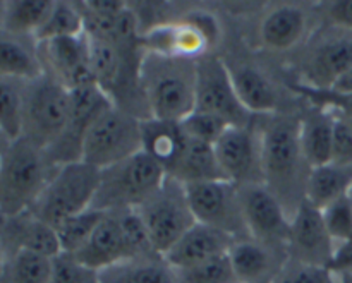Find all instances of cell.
Masks as SVG:
<instances>
[{
    "instance_id": "16",
    "label": "cell",
    "mask_w": 352,
    "mask_h": 283,
    "mask_svg": "<svg viewBox=\"0 0 352 283\" xmlns=\"http://www.w3.org/2000/svg\"><path fill=\"white\" fill-rule=\"evenodd\" d=\"M41 47V62L45 72L57 78L69 89L96 84L95 76L89 62L88 36H65L43 41Z\"/></svg>"
},
{
    "instance_id": "39",
    "label": "cell",
    "mask_w": 352,
    "mask_h": 283,
    "mask_svg": "<svg viewBox=\"0 0 352 283\" xmlns=\"http://www.w3.org/2000/svg\"><path fill=\"white\" fill-rule=\"evenodd\" d=\"M325 17L332 27L352 31V0H336L327 3Z\"/></svg>"
},
{
    "instance_id": "21",
    "label": "cell",
    "mask_w": 352,
    "mask_h": 283,
    "mask_svg": "<svg viewBox=\"0 0 352 283\" xmlns=\"http://www.w3.org/2000/svg\"><path fill=\"white\" fill-rule=\"evenodd\" d=\"M143 133V151L150 155L158 165L170 175L188 144V134L181 122L170 120L144 119L141 120Z\"/></svg>"
},
{
    "instance_id": "24",
    "label": "cell",
    "mask_w": 352,
    "mask_h": 283,
    "mask_svg": "<svg viewBox=\"0 0 352 283\" xmlns=\"http://www.w3.org/2000/svg\"><path fill=\"white\" fill-rule=\"evenodd\" d=\"M352 188V165L330 161L311 168L306 182L305 199L315 208L323 210L330 203L349 194Z\"/></svg>"
},
{
    "instance_id": "38",
    "label": "cell",
    "mask_w": 352,
    "mask_h": 283,
    "mask_svg": "<svg viewBox=\"0 0 352 283\" xmlns=\"http://www.w3.org/2000/svg\"><path fill=\"white\" fill-rule=\"evenodd\" d=\"M332 161L352 165V131L346 120L339 115H336V127H333Z\"/></svg>"
},
{
    "instance_id": "25",
    "label": "cell",
    "mask_w": 352,
    "mask_h": 283,
    "mask_svg": "<svg viewBox=\"0 0 352 283\" xmlns=\"http://www.w3.org/2000/svg\"><path fill=\"white\" fill-rule=\"evenodd\" d=\"M230 78H232L237 98L248 112L253 115H261V113L270 115L277 110V91L258 69L239 65V67L230 69Z\"/></svg>"
},
{
    "instance_id": "35",
    "label": "cell",
    "mask_w": 352,
    "mask_h": 283,
    "mask_svg": "<svg viewBox=\"0 0 352 283\" xmlns=\"http://www.w3.org/2000/svg\"><path fill=\"white\" fill-rule=\"evenodd\" d=\"M181 126L189 137L201 141V143L212 144V146L226 134L227 129L232 127L222 117L212 115V113L206 112H198V110H195L188 119L182 120Z\"/></svg>"
},
{
    "instance_id": "14",
    "label": "cell",
    "mask_w": 352,
    "mask_h": 283,
    "mask_svg": "<svg viewBox=\"0 0 352 283\" xmlns=\"http://www.w3.org/2000/svg\"><path fill=\"white\" fill-rule=\"evenodd\" d=\"M333 251L336 242L327 230L322 210L315 208L305 199L291 218V236L287 244L289 260L329 268Z\"/></svg>"
},
{
    "instance_id": "23",
    "label": "cell",
    "mask_w": 352,
    "mask_h": 283,
    "mask_svg": "<svg viewBox=\"0 0 352 283\" xmlns=\"http://www.w3.org/2000/svg\"><path fill=\"white\" fill-rule=\"evenodd\" d=\"M306 14L296 5H280L265 17L260 30L261 43L274 52H287L301 41L306 31Z\"/></svg>"
},
{
    "instance_id": "10",
    "label": "cell",
    "mask_w": 352,
    "mask_h": 283,
    "mask_svg": "<svg viewBox=\"0 0 352 283\" xmlns=\"http://www.w3.org/2000/svg\"><path fill=\"white\" fill-rule=\"evenodd\" d=\"M196 110L222 117L232 127L253 126L254 120L237 98L230 69L210 54L196 58Z\"/></svg>"
},
{
    "instance_id": "43",
    "label": "cell",
    "mask_w": 352,
    "mask_h": 283,
    "mask_svg": "<svg viewBox=\"0 0 352 283\" xmlns=\"http://www.w3.org/2000/svg\"><path fill=\"white\" fill-rule=\"evenodd\" d=\"M339 283H352V273L351 275H344V277H337Z\"/></svg>"
},
{
    "instance_id": "40",
    "label": "cell",
    "mask_w": 352,
    "mask_h": 283,
    "mask_svg": "<svg viewBox=\"0 0 352 283\" xmlns=\"http://www.w3.org/2000/svg\"><path fill=\"white\" fill-rule=\"evenodd\" d=\"M329 270L336 277H344V275L352 273V239L342 244H337L332 261L329 264Z\"/></svg>"
},
{
    "instance_id": "17",
    "label": "cell",
    "mask_w": 352,
    "mask_h": 283,
    "mask_svg": "<svg viewBox=\"0 0 352 283\" xmlns=\"http://www.w3.org/2000/svg\"><path fill=\"white\" fill-rule=\"evenodd\" d=\"M71 258H74L79 267L95 275L136 260L116 212L103 215L88 242Z\"/></svg>"
},
{
    "instance_id": "3",
    "label": "cell",
    "mask_w": 352,
    "mask_h": 283,
    "mask_svg": "<svg viewBox=\"0 0 352 283\" xmlns=\"http://www.w3.org/2000/svg\"><path fill=\"white\" fill-rule=\"evenodd\" d=\"M54 170L47 151L26 137L6 143L0 168V210L3 218L30 212Z\"/></svg>"
},
{
    "instance_id": "37",
    "label": "cell",
    "mask_w": 352,
    "mask_h": 283,
    "mask_svg": "<svg viewBox=\"0 0 352 283\" xmlns=\"http://www.w3.org/2000/svg\"><path fill=\"white\" fill-rule=\"evenodd\" d=\"M272 283H339V280L329 268L287 260Z\"/></svg>"
},
{
    "instance_id": "33",
    "label": "cell",
    "mask_w": 352,
    "mask_h": 283,
    "mask_svg": "<svg viewBox=\"0 0 352 283\" xmlns=\"http://www.w3.org/2000/svg\"><path fill=\"white\" fill-rule=\"evenodd\" d=\"M81 34H85V19L79 7L74 3L57 2L47 23L34 34V40L43 43L55 38L81 36Z\"/></svg>"
},
{
    "instance_id": "13",
    "label": "cell",
    "mask_w": 352,
    "mask_h": 283,
    "mask_svg": "<svg viewBox=\"0 0 352 283\" xmlns=\"http://www.w3.org/2000/svg\"><path fill=\"white\" fill-rule=\"evenodd\" d=\"M227 181L236 185L263 184L261 134L253 126L230 127L213 144Z\"/></svg>"
},
{
    "instance_id": "6",
    "label": "cell",
    "mask_w": 352,
    "mask_h": 283,
    "mask_svg": "<svg viewBox=\"0 0 352 283\" xmlns=\"http://www.w3.org/2000/svg\"><path fill=\"white\" fill-rule=\"evenodd\" d=\"M23 137L48 151L64 134L71 117V89L45 72L41 78L23 84Z\"/></svg>"
},
{
    "instance_id": "12",
    "label": "cell",
    "mask_w": 352,
    "mask_h": 283,
    "mask_svg": "<svg viewBox=\"0 0 352 283\" xmlns=\"http://www.w3.org/2000/svg\"><path fill=\"white\" fill-rule=\"evenodd\" d=\"M239 196L251 239L275 249L287 251L291 216L282 203L265 184L241 185Z\"/></svg>"
},
{
    "instance_id": "41",
    "label": "cell",
    "mask_w": 352,
    "mask_h": 283,
    "mask_svg": "<svg viewBox=\"0 0 352 283\" xmlns=\"http://www.w3.org/2000/svg\"><path fill=\"white\" fill-rule=\"evenodd\" d=\"M79 5L89 12L102 14V16H119L127 9L126 2H119V0H89V2L79 3Z\"/></svg>"
},
{
    "instance_id": "45",
    "label": "cell",
    "mask_w": 352,
    "mask_h": 283,
    "mask_svg": "<svg viewBox=\"0 0 352 283\" xmlns=\"http://www.w3.org/2000/svg\"><path fill=\"white\" fill-rule=\"evenodd\" d=\"M347 196H349V201H351V206H352V188H351V191H349V194H347Z\"/></svg>"
},
{
    "instance_id": "7",
    "label": "cell",
    "mask_w": 352,
    "mask_h": 283,
    "mask_svg": "<svg viewBox=\"0 0 352 283\" xmlns=\"http://www.w3.org/2000/svg\"><path fill=\"white\" fill-rule=\"evenodd\" d=\"M140 151H143L141 119L112 105L89 127L82 143V161L103 170Z\"/></svg>"
},
{
    "instance_id": "44",
    "label": "cell",
    "mask_w": 352,
    "mask_h": 283,
    "mask_svg": "<svg viewBox=\"0 0 352 283\" xmlns=\"http://www.w3.org/2000/svg\"><path fill=\"white\" fill-rule=\"evenodd\" d=\"M339 117H342V115H339ZM342 119L346 120L347 126H349V127H351V131H352V117H342Z\"/></svg>"
},
{
    "instance_id": "9",
    "label": "cell",
    "mask_w": 352,
    "mask_h": 283,
    "mask_svg": "<svg viewBox=\"0 0 352 283\" xmlns=\"http://www.w3.org/2000/svg\"><path fill=\"white\" fill-rule=\"evenodd\" d=\"M184 185L196 222L229 234L236 240L250 237L239 185L230 181L192 182Z\"/></svg>"
},
{
    "instance_id": "32",
    "label": "cell",
    "mask_w": 352,
    "mask_h": 283,
    "mask_svg": "<svg viewBox=\"0 0 352 283\" xmlns=\"http://www.w3.org/2000/svg\"><path fill=\"white\" fill-rule=\"evenodd\" d=\"M105 212H98L95 208H89L79 215L71 216L65 222H62L57 227V236L60 240L62 254L74 256L82 246L89 240L93 232L96 230L98 223L102 222Z\"/></svg>"
},
{
    "instance_id": "11",
    "label": "cell",
    "mask_w": 352,
    "mask_h": 283,
    "mask_svg": "<svg viewBox=\"0 0 352 283\" xmlns=\"http://www.w3.org/2000/svg\"><path fill=\"white\" fill-rule=\"evenodd\" d=\"M116 103L96 84L71 89V117L60 139L47 151L54 167L82 161V143L95 120Z\"/></svg>"
},
{
    "instance_id": "2",
    "label": "cell",
    "mask_w": 352,
    "mask_h": 283,
    "mask_svg": "<svg viewBox=\"0 0 352 283\" xmlns=\"http://www.w3.org/2000/svg\"><path fill=\"white\" fill-rule=\"evenodd\" d=\"M141 89L151 119L182 122L196 110V58L151 52L141 64Z\"/></svg>"
},
{
    "instance_id": "18",
    "label": "cell",
    "mask_w": 352,
    "mask_h": 283,
    "mask_svg": "<svg viewBox=\"0 0 352 283\" xmlns=\"http://www.w3.org/2000/svg\"><path fill=\"white\" fill-rule=\"evenodd\" d=\"M2 244L6 258L19 251H30V253L50 258V260L62 256L57 230L34 216L31 212L3 218Z\"/></svg>"
},
{
    "instance_id": "1",
    "label": "cell",
    "mask_w": 352,
    "mask_h": 283,
    "mask_svg": "<svg viewBox=\"0 0 352 283\" xmlns=\"http://www.w3.org/2000/svg\"><path fill=\"white\" fill-rule=\"evenodd\" d=\"M299 129V117L272 115L260 133L263 184L291 218L305 201L306 182L311 172L302 155Z\"/></svg>"
},
{
    "instance_id": "27",
    "label": "cell",
    "mask_w": 352,
    "mask_h": 283,
    "mask_svg": "<svg viewBox=\"0 0 352 283\" xmlns=\"http://www.w3.org/2000/svg\"><path fill=\"white\" fill-rule=\"evenodd\" d=\"M55 3L50 0H16L6 2L2 9V31L9 36L36 34L47 23Z\"/></svg>"
},
{
    "instance_id": "36",
    "label": "cell",
    "mask_w": 352,
    "mask_h": 283,
    "mask_svg": "<svg viewBox=\"0 0 352 283\" xmlns=\"http://www.w3.org/2000/svg\"><path fill=\"white\" fill-rule=\"evenodd\" d=\"M322 216L336 246L352 239V206L349 196L330 203L322 210Z\"/></svg>"
},
{
    "instance_id": "34",
    "label": "cell",
    "mask_w": 352,
    "mask_h": 283,
    "mask_svg": "<svg viewBox=\"0 0 352 283\" xmlns=\"http://www.w3.org/2000/svg\"><path fill=\"white\" fill-rule=\"evenodd\" d=\"M177 283H241L230 264L229 253L205 261L198 267L175 271Z\"/></svg>"
},
{
    "instance_id": "29",
    "label": "cell",
    "mask_w": 352,
    "mask_h": 283,
    "mask_svg": "<svg viewBox=\"0 0 352 283\" xmlns=\"http://www.w3.org/2000/svg\"><path fill=\"white\" fill-rule=\"evenodd\" d=\"M102 283H177L175 271L162 256L138 258L98 273Z\"/></svg>"
},
{
    "instance_id": "42",
    "label": "cell",
    "mask_w": 352,
    "mask_h": 283,
    "mask_svg": "<svg viewBox=\"0 0 352 283\" xmlns=\"http://www.w3.org/2000/svg\"><path fill=\"white\" fill-rule=\"evenodd\" d=\"M330 89H333V91L337 93H344V95L352 93V67Z\"/></svg>"
},
{
    "instance_id": "5",
    "label": "cell",
    "mask_w": 352,
    "mask_h": 283,
    "mask_svg": "<svg viewBox=\"0 0 352 283\" xmlns=\"http://www.w3.org/2000/svg\"><path fill=\"white\" fill-rule=\"evenodd\" d=\"M100 174L102 170L85 161L58 165L30 212L57 229L67 218L91 208L100 188Z\"/></svg>"
},
{
    "instance_id": "19",
    "label": "cell",
    "mask_w": 352,
    "mask_h": 283,
    "mask_svg": "<svg viewBox=\"0 0 352 283\" xmlns=\"http://www.w3.org/2000/svg\"><path fill=\"white\" fill-rule=\"evenodd\" d=\"M234 242L236 239L229 234L220 232V230L203 225V223H196L165 254L164 260L174 271H182L227 254Z\"/></svg>"
},
{
    "instance_id": "20",
    "label": "cell",
    "mask_w": 352,
    "mask_h": 283,
    "mask_svg": "<svg viewBox=\"0 0 352 283\" xmlns=\"http://www.w3.org/2000/svg\"><path fill=\"white\" fill-rule=\"evenodd\" d=\"M287 251L261 244L258 240L239 239L229 249V260L241 283H272L289 258Z\"/></svg>"
},
{
    "instance_id": "28",
    "label": "cell",
    "mask_w": 352,
    "mask_h": 283,
    "mask_svg": "<svg viewBox=\"0 0 352 283\" xmlns=\"http://www.w3.org/2000/svg\"><path fill=\"white\" fill-rule=\"evenodd\" d=\"M0 74L6 79L30 82L45 74L40 55L26 48L16 36L2 34L0 41Z\"/></svg>"
},
{
    "instance_id": "8",
    "label": "cell",
    "mask_w": 352,
    "mask_h": 283,
    "mask_svg": "<svg viewBox=\"0 0 352 283\" xmlns=\"http://www.w3.org/2000/svg\"><path fill=\"white\" fill-rule=\"evenodd\" d=\"M136 212L146 225L155 251L162 258L198 223L189 206L186 185L174 177L165 179L157 194Z\"/></svg>"
},
{
    "instance_id": "22",
    "label": "cell",
    "mask_w": 352,
    "mask_h": 283,
    "mask_svg": "<svg viewBox=\"0 0 352 283\" xmlns=\"http://www.w3.org/2000/svg\"><path fill=\"white\" fill-rule=\"evenodd\" d=\"M299 119H301L299 139H301V150L306 163L309 165V168L330 163L332 161L336 113L315 106Z\"/></svg>"
},
{
    "instance_id": "4",
    "label": "cell",
    "mask_w": 352,
    "mask_h": 283,
    "mask_svg": "<svg viewBox=\"0 0 352 283\" xmlns=\"http://www.w3.org/2000/svg\"><path fill=\"white\" fill-rule=\"evenodd\" d=\"M165 179L164 168L150 155L140 151L120 163L103 168L91 208L105 213L138 210L157 194Z\"/></svg>"
},
{
    "instance_id": "30",
    "label": "cell",
    "mask_w": 352,
    "mask_h": 283,
    "mask_svg": "<svg viewBox=\"0 0 352 283\" xmlns=\"http://www.w3.org/2000/svg\"><path fill=\"white\" fill-rule=\"evenodd\" d=\"M23 84L16 79L0 81V129L7 143L21 139L24 133Z\"/></svg>"
},
{
    "instance_id": "26",
    "label": "cell",
    "mask_w": 352,
    "mask_h": 283,
    "mask_svg": "<svg viewBox=\"0 0 352 283\" xmlns=\"http://www.w3.org/2000/svg\"><path fill=\"white\" fill-rule=\"evenodd\" d=\"M167 177L177 179L182 184L206 181H227L219 158L215 155V148L212 144L201 143L188 136V144L175 165L174 172Z\"/></svg>"
},
{
    "instance_id": "15",
    "label": "cell",
    "mask_w": 352,
    "mask_h": 283,
    "mask_svg": "<svg viewBox=\"0 0 352 283\" xmlns=\"http://www.w3.org/2000/svg\"><path fill=\"white\" fill-rule=\"evenodd\" d=\"M323 36L301 64L302 84L330 89L352 67V31L337 30Z\"/></svg>"
},
{
    "instance_id": "31",
    "label": "cell",
    "mask_w": 352,
    "mask_h": 283,
    "mask_svg": "<svg viewBox=\"0 0 352 283\" xmlns=\"http://www.w3.org/2000/svg\"><path fill=\"white\" fill-rule=\"evenodd\" d=\"M54 261L30 251H19L6 258L3 283H52Z\"/></svg>"
}]
</instances>
